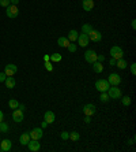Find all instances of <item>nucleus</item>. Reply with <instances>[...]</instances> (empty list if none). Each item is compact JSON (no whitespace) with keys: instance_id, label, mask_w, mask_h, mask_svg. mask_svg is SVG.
<instances>
[{"instance_id":"39448f33","label":"nucleus","mask_w":136,"mask_h":152,"mask_svg":"<svg viewBox=\"0 0 136 152\" xmlns=\"http://www.w3.org/2000/svg\"><path fill=\"white\" fill-rule=\"evenodd\" d=\"M97 52H95V51H93V50H87L86 51V52H84V59H86V62H87V63H94L95 60H97Z\"/></svg>"},{"instance_id":"5701e85b","label":"nucleus","mask_w":136,"mask_h":152,"mask_svg":"<svg viewBox=\"0 0 136 152\" xmlns=\"http://www.w3.org/2000/svg\"><path fill=\"white\" fill-rule=\"evenodd\" d=\"M8 130H10V126H8L6 122L1 121V122H0V132H1V133H8Z\"/></svg>"},{"instance_id":"bb28decb","label":"nucleus","mask_w":136,"mask_h":152,"mask_svg":"<svg viewBox=\"0 0 136 152\" xmlns=\"http://www.w3.org/2000/svg\"><path fill=\"white\" fill-rule=\"evenodd\" d=\"M99 99H101L102 103H108L109 100H110V97H109L108 92H101V96H99Z\"/></svg>"},{"instance_id":"79ce46f5","label":"nucleus","mask_w":136,"mask_h":152,"mask_svg":"<svg viewBox=\"0 0 136 152\" xmlns=\"http://www.w3.org/2000/svg\"><path fill=\"white\" fill-rule=\"evenodd\" d=\"M131 25H132V29H136V21L135 19H132V23H131Z\"/></svg>"},{"instance_id":"6e6552de","label":"nucleus","mask_w":136,"mask_h":152,"mask_svg":"<svg viewBox=\"0 0 136 152\" xmlns=\"http://www.w3.org/2000/svg\"><path fill=\"white\" fill-rule=\"evenodd\" d=\"M27 147H29V151L32 152H38L41 149V142H38V140H32L27 142Z\"/></svg>"},{"instance_id":"2f4dec72","label":"nucleus","mask_w":136,"mask_h":152,"mask_svg":"<svg viewBox=\"0 0 136 152\" xmlns=\"http://www.w3.org/2000/svg\"><path fill=\"white\" fill-rule=\"evenodd\" d=\"M0 6L1 7H8L10 6V0H0Z\"/></svg>"},{"instance_id":"a211bd4d","label":"nucleus","mask_w":136,"mask_h":152,"mask_svg":"<svg viewBox=\"0 0 136 152\" xmlns=\"http://www.w3.org/2000/svg\"><path fill=\"white\" fill-rule=\"evenodd\" d=\"M6 86H7L8 89H12V88H15V84H17V82H15V78L12 77V75H10V77H7L6 78Z\"/></svg>"},{"instance_id":"1a4fd4ad","label":"nucleus","mask_w":136,"mask_h":152,"mask_svg":"<svg viewBox=\"0 0 136 152\" xmlns=\"http://www.w3.org/2000/svg\"><path fill=\"white\" fill-rule=\"evenodd\" d=\"M78 44H79L80 47H87L89 45V42H90V40H89V36L87 34H84V33H80L79 36H78Z\"/></svg>"},{"instance_id":"f257e3e1","label":"nucleus","mask_w":136,"mask_h":152,"mask_svg":"<svg viewBox=\"0 0 136 152\" xmlns=\"http://www.w3.org/2000/svg\"><path fill=\"white\" fill-rule=\"evenodd\" d=\"M109 88H110V85H109L108 80H98L95 82V89L98 92H108Z\"/></svg>"},{"instance_id":"6ab92c4d","label":"nucleus","mask_w":136,"mask_h":152,"mask_svg":"<svg viewBox=\"0 0 136 152\" xmlns=\"http://www.w3.org/2000/svg\"><path fill=\"white\" fill-rule=\"evenodd\" d=\"M57 45L63 47V48H67V47L70 45V40L67 39V37H59V40H57Z\"/></svg>"},{"instance_id":"ea45409f","label":"nucleus","mask_w":136,"mask_h":152,"mask_svg":"<svg viewBox=\"0 0 136 152\" xmlns=\"http://www.w3.org/2000/svg\"><path fill=\"white\" fill-rule=\"evenodd\" d=\"M10 3H12L14 6H17V4L19 3V0H10Z\"/></svg>"},{"instance_id":"72a5a7b5","label":"nucleus","mask_w":136,"mask_h":152,"mask_svg":"<svg viewBox=\"0 0 136 152\" xmlns=\"http://www.w3.org/2000/svg\"><path fill=\"white\" fill-rule=\"evenodd\" d=\"M131 73H132V75L136 74V63H132V64H131Z\"/></svg>"},{"instance_id":"20e7f679","label":"nucleus","mask_w":136,"mask_h":152,"mask_svg":"<svg viewBox=\"0 0 136 152\" xmlns=\"http://www.w3.org/2000/svg\"><path fill=\"white\" fill-rule=\"evenodd\" d=\"M108 95L110 99H120L122 96L120 88H117V86H110V88L108 89Z\"/></svg>"},{"instance_id":"37998d69","label":"nucleus","mask_w":136,"mask_h":152,"mask_svg":"<svg viewBox=\"0 0 136 152\" xmlns=\"http://www.w3.org/2000/svg\"><path fill=\"white\" fill-rule=\"evenodd\" d=\"M18 108H19V110H22V111H23V110H24V106H23V104H19V106H18Z\"/></svg>"},{"instance_id":"423d86ee","label":"nucleus","mask_w":136,"mask_h":152,"mask_svg":"<svg viewBox=\"0 0 136 152\" xmlns=\"http://www.w3.org/2000/svg\"><path fill=\"white\" fill-rule=\"evenodd\" d=\"M29 134H30L32 140H41L44 136V132H42V127H34L33 130H30Z\"/></svg>"},{"instance_id":"dca6fc26","label":"nucleus","mask_w":136,"mask_h":152,"mask_svg":"<svg viewBox=\"0 0 136 152\" xmlns=\"http://www.w3.org/2000/svg\"><path fill=\"white\" fill-rule=\"evenodd\" d=\"M11 147H12V142L10 140H3V141L0 142V149L4 152H8L11 149Z\"/></svg>"},{"instance_id":"4be33fe9","label":"nucleus","mask_w":136,"mask_h":152,"mask_svg":"<svg viewBox=\"0 0 136 152\" xmlns=\"http://www.w3.org/2000/svg\"><path fill=\"white\" fill-rule=\"evenodd\" d=\"M116 66H117V67L120 69V70H124V69H127V66H128V63H127L125 60L122 59H117L116 60Z\"/></svg>"},{"instance_id":"9d476101","label":"nucleus","mask_w":136,"mask_h":152,"mask_svg":"<svg viewBox=\"0 0 136 152\" xmlns=\"http://www.w3.org/2000/svg\"><path fill=\"white\" fill-rule=\"evenodd\" d=\"M89 40H91V41H94V42H98V41H101L102 40V34L101 32H98V30H91L90 33H89Z\"/></svg>"},{"instance_id":"f8f14e48","label":"nucleus","mask_w":136,"mask_h":152,"mask_svg":"<svg viewBox=\"0 0 136 152\" xmlns=\"http://www.w3.org/2000/svg\"><path fill=\"white\" fill-rule=\"evenodd\" d=\"M83 113H84V115H89V117H91V115H95V113H97V108H95L94 104H86V106L83 107Z\"/></svg>"},{"instance_id":"a878e982","label":"nucleus","mask_w":136,"mask_h":152,"mask_svg":"<svg viewBox=\"0 0 136 152\" xmlns=\"http://www.w3.org/2000/svg\"><path fill=\"white\" fill-rule=\"evenodd\" d=\"M18 106H19V102L15 99H11L10 102H8V107L10 108H12V110H15V108H18Z\"/></svg>"},{"instance_id":"c756f323","label":"nucleus","mask_w":136,"mask_h":152,"mask_svg":"<svg viewBox=\"0 0 136 152\" xmlns=\"http://www.w3.org/2000/svg\"><path fill=\"white\" fill-rule=\"evenodd\" d=\"M61 59H63V56H61L60 53H53V55H50V60H52V62H60Z\"/></svg>"},{"instance_id":"4c0bfd02","label":"nucleus","mask_w":136,"mask_h":152,"mask_svg":"<svg viewBox=\"0 0 136 152\" xmlns=\"http://www.w3.org/2000/svg\"><path fill=\"white\" fill-rule=\"evenodd\" d=\"M109 63H110V66H116V59L110 58V60H109Z\"/></svg>"},{"instance_id":"aec40b11","label":"nucleus","mask_w":136,"mask_h":152,"mask_svg":"<svg viewBox=\"0 0 136 152\" xmlns=\"http://www.w3.org/2000/svg\"><path fill=\"white\" fill-rule=\"evenodd\" d=\"M93 70H94L95 73H102V71H104V64H102V62L95 60L94 63H93Z\"/></svg>"},{"instance_id":"412c9836","label":"nucleus","mask_w":136,"mask_h":152,"mask_svg":"<svg viewBox=\"0 0 136 152\" xmlns=\"http://www.w3.org/2000/svg\"><path fill=\"white\" fill-rule=\"evenodd\" d=\"M29 141H30V134H29V133H23V134H21V137H19V142H21L22 145H27Z\"/></svg>"},{"instance_id":"c9c22d12","label":"nucleus","mask_w":136,"mask_h":152,"mask_svg":"<svg viewBox=\"0 0 136 152\" xmlns=\"http://www.w3.org/2000/svg\"><path fill=\"white\" fill-rule=\"evenodd\" d=\"M97 60H98V62H104V60H105V56H104V55H98V56H97Z\"/></svg>"},{"instance_id":"c85d7f7f","label":"nucleus","mask_w":136,"mask_h":152,"mask_svg":"<svg viewBox=\"0 0 136 152\" xmlns=\"http://www.w3.org/2000/svg\"><path fill=\"white\" fill-rule=\"evenodd\" d=\"M67 50H68V52L73 53V52H76V50H78V45H76V44H73V42H70V45L67 47Z\"/></svg>"},{"instance_id":"7ed1b4c3","label":"nucleus","mask_w":136,"mask_h":152,"mask_svg":"<svg viewBox=\"0 0 136 152\" xmlns=\"http://www.w3.org/2000/svg\"><path fill=\"white\" fill-rule=\"evenodd\" d=\"M122 55H124V51H122L121 47L114 45V47H112V48H110V56H112L113 59H116V60L121 59Z\"/></svg>"},{"instance_id":"7c9ffc66","label":"nucleus","mask_w":136,"mask_h":152,"mask_svg":"<svg viewBox=\"0 0 136 152\" xmlns=\"http://www.w3.org/2000/svg\"><path fill=\"white\" fill-rule=\"evenodd\" d=\"M60 137L63 138V140H68V138H70V133H68V132H61Z\"/></svg>"},{"instance_id":"4468645a","label":"nucleus","mask_w":136,"mask_h":152,"mask_svg":"<svg viewBox=\"0 0 136 152\" xmlns=\"http://www.w3.org/2000/svg\"><path fill=\"white\" fill-rule=\"evenodd\" d=\"M82 7L84 11H91L94 8V0H83L82 1Z\"/></svg>"},{"instance_id":"0eeeda50","label":"nucleus","mask_w":136,"mask_h":152,"mask_svg":"<svg viewBox=\"0 0 136 152\" xmlns=\"http://www.w3.org/2000/svg\"><path fill=\"white\" fill-rule=\"evenodd\" d=\"M7 10H6V14H7L8 18H17L18 15H19V10H18L17 6H14V4H11V6H8V7H6Z\"/></svg>"},{"instance_id":"cd10ccee","label":"nucleus","mask_w":136,"mask_h":152,"mask_svg":"<svg viewBox=\"0 0 136 152\" xmlns=\"http://www.w3.org/2000/svg\"><path fill=\"white\" fill-rule=\"evenodd\" d=\"M70 138L72 140V141H78V140L80 138V134L78 133V132H71V133H70Z\"/></svg>"},{"instance_id":"f704fd0d","label":"nucleus","mask_w":136,"mask_h":152,"mask_svg":"<svg viewBox=\"0 0 136 152\" xmlns=\"http://www.w3.org/2000/svg\"><path fill=\"white\" fill-rule=\"evenodd\" d=\"M6 78H7L6 73H0V82H4L6 81Z\"/></svg>"},{"instance_id":"b1692460","label":"nucleus","mask_w":136,"mask_h":152,"mask_svg":"<svg viewBox=\"0 0 136 152\" xmlns=\"http://www.w3.org/2000/svg\"><path fill=\"white\" fill-rule=\"evenodd\" d=\"M91 30H93V26L89 25V23H84V25L82 26V33H84V34H89Z\"/></svg>"},{"instance_id":"58836bf2","label":"nucleus","mask_w":136,"mask_h":152,"mask_svg":"<svg viewBox=\"0 0 136 152\" xmlns=\"http://www.w3.org/2000/svg\"><path fill=\"white\" fill-rule=\"evenodd\" d=\"M84 122H86V124H90V122H91V119H90V117H89V115H86V118H84Z\"/></svg>"},{"instance_id":"f03ea898","label":"nucleus","mask_w":136,"mask_h":152,"mask_svg":"<svg viewBox=\"0 0 136 152\" xmlns=\"http://www.w3.org/2000/svg\"><path fill=\"white\" fill-rule=\"evenodd\" d=\"M108 82L110 86H119L121 84V75L117 74V73H112L108 77Z\"/></svg>"},{"instance_id":"f3484780","label":"nucleus","mask_w":136,"mask_h":152,"mask_svg":"<svg viewBox=\"0 0 136 152\" xmlns=\"http://www.w3.org/2000/svg\"><path fill=\"white\" fill-rule=\"evenodd\" d=\"M78 36H79V33H78L75 29H72V30L68 32V37H67V39L70 40V42H75L78 40Z\"/></svg>"},{"instance_id":"393cba45","label":"nucleus","mask_w":136,"mask_h":152,"mask_svg":"<svg viewBox=\"0 0 136 152\" xmlns=\"http://www.w3.org/2000/svg\"><path fill=\"white\" fill-rule=\"evenodd\" d=\"M120 99H121V103H122V106H125V107H128L129 104H131V102H132V100H131V97H129V96H124V97H120Z\"/></svg>"},{"instance_id":"473e14b6","label":"nucleus","mask_w":136,"mask_h":152,"mask_svg":"<svg viewBox=\"0 0 136 152\" xmlns=\"http://www.w3.org/2000/svg\"><path fill=\"white\" fill-rule=\"evenodd\" d=\"M45 67H46V70H48V71H52L53 70V66H52V63H50V62H45Z\"/></svg>"},{"instance_id":"ddd939ff","label":"nucleus","mask_w":136,"mask_h":152,"mask_svg":"<svg viewBox=\"0 0 136 152\" xmlns=\"http://www.w3.org/2000/svg\"><path fill=\"white\" fill-rule=\"evenodd\" d=\"M17 71H18V67L15 66V64H12V63H8L7 66L4 67V73H6V75H7V77H10V75H14Z\"/></svg>"},{"instance_id":"a19ab883","label":"nucleus","mask_w":136,"mask_h":152,"mask_svg":"<svg viewBox=\"0 0 136 152\" xmlns=\"http://www.w3.org/2000/svg\"><path fill=\"white\" fill-rule=\"evenodd\" d=\"M44 60H45V62H49V60H50V56H49V55H45V56H44Z\"/></svg>"},{"instance_id":"c03bdc74","label":"nucleus","mask_w":136,"mask_h":152,"mask_svg":"<svg viewBox=\"0 0 136 152\" xmlns=\"http://www.w3.org/2000/svg\"><path fill=\"white\" fill-rule=\"evenodd\" d=\"M3 117H4V115H3V113H1V110H0V122L3 121Z\"/></svg>"},{"instance_id":"e433bc0d","label":"nucleus","mask_w":136,"mask_h":152,"mask_svg":"<svg viewBox=\"0 0 136 152\" xmlns=\"http://www.w3.org/2000/svg\"><path fill=\"white\" fill-rule=\"evenodd\" d=\"M48 125H49V124H48V122H46V121H42V124H41V127H42V129H45V127L48 126Z\"/></svg>"},{"instance_id":"2eb2a0df","label":"nucleus","mask_w":136,"mask_h":152,"mask_svg":"<svg viewBox=\"0 0 136 152\" xmlns=\"http://www.w3.org/2000/svg\"><path fill=\"white\" fill-rule=\"evenodd\" d=\"M55 119H56V115H55V113H52V111H46V113L44 114V121H46L48 124H53Z\"/></svg>"},{"instance_id":"9b49d317","label":"nucleus","mask_w":136,"mask_h":152,"mask_svg":"<svg viewBox=\"0 0 136 152\" xmlns=\"http://www.w3.org/2000/svg\"><path fill=\"white\" fill-rule=\"evenodd\" d=\"M24 115H23V111L19 110V108H15L14 113H12V119L17 122V124H21L22 121H23Z\"/></svg>"}]
</instances>
